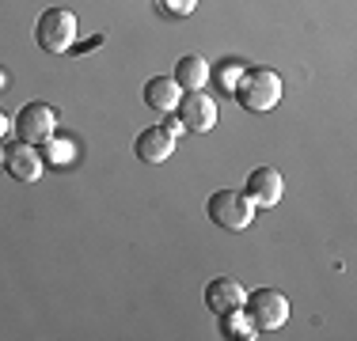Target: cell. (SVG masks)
<instances>
[{
	"label": "cell",
	"mask_w": 357,
	"mask_h": 341,
	"mask_svg": "<svg viewBox=\"0 0 357 341\" xmlns=\"http://www.w3.org/2000/svg\"><path fill=\"white\" fill-rule=\"evenodd\" d=\"M4 84H8V72H4V68H0V88H4Z\"/></svg>",
	"instance_id": "cell-20"
},
{
	"label": "cell",
	"mask_w": 357,
	"mask_h": 341,
	"mask_svg": "<svg viewBox=\"0 0 357 341\" xmlns=\"http://www.w3.org/2000/svg\"><path fill=\"white\" fill-rule=\"evenodd\" d=\"M220 330H225L228 338H243V341H255V338H259V326L251 322V315L243 311V307L220 315Z\"/></svg>",
	"instance_id": "cell-13"
},
{
	"label": "cell",
	"mask_w": 357,
	"mask_h": 341,
	"mask_svg": "<svg viewBox=\"0 0 357 341\" xmlns=\"http://www.w3.org/2000/svg\"><path fill=\"white\" fill-rule=\"evenodd\" d=\"M178 99H183V88L175 84V76H152L144 84V102L152 110H160V114H172L178 106Z\"/></svg>",
	"instance_id": "cell-11"
},
{
	"label": "cell",
	"mask_w": 357,
	"mask_h": 341,
	"mask_svg": "<svg viewBox=\"0 0 357 341\" xmlns=\"http://www.w3.org/2000/svg\"><path fill=\"white\" fill-rule=\"evenodd\" d=\"M243 303H248V292H243L240 280H232V277L209 280V288H206V307H209L213 315H228V311H236V307H243Z\"/></svg>",
	"instance_id": "cell-9"
},
{
	"label": "cell",
	"mask_w": 357,
	"mask_h": 341,
	"mask_svg": "<svg viewBox=\"0 0 357 341\" xmlns=\"http://www.w3.org/2000/svg\"><path fill=\"white\" fill-rule=\"evenodd\" d=\"M206 212H209L213 224L225 228V232H243L255 220V201L243 190H217L213 198H209Z\"/></svg>",
	"instance_id": "cell-2"
},
{
	"label": "cell",
	"mask_w": 357,
	"mask_h": 341,
	"mask_svg": "<svg viewBox=\"0 0 357 341\" xmlns=\"http://www.w3.org/2000/svg\"><path fill=\"white\" fill-rule=\"evenodd\" d=\"M42 159H46V164H54V167H65V164H73V159H76V144L54 133L46 144H42Z\"/></svg>",
	"instance_id": "cell-14"
},
{
	"label": "cell",
	"mask_w": 357,
	"mask_h": 341,
	"mask_svg": "<svg viewBox=\"0 0 357 341\" xmlns=\"http://www.w3.org/2000/svg\"><path fill=\"white\" fill-rule=\"evenodd\" d=\"M0 164H4V148H0Z\"/></svg>",
	"instance_id": "cell-21"
},
{
	"label": "cell",
	"mask_w": 357,
	"mask_h": 341,
	"mask_svg": "<svg viewBox=\"0 0 357 341\" xmlns=\"http://www.w3.org/2000/svg\"><path fill=\"white\" fill-rule=\"evenodd\" d=\"M282 193H285V178L278 175L274 167L251 170V178H248V198L255 201V209H274V205L282 201Z\"/></svg>",
	"instance_id": "cell-8"
},
{
	"label": "cell",
	"mask_w": 357,
	"mask_h": 341,
	"mask_svg": "<svg viewBox=\"0 0 357 341\" xmlns=\"http://www.w3.org/2000/svg\"><path fill=\"white\" fill-rule=\"evenodd\" d=\"M96 46H103V34H91V38H84V42H73L76 54H88V49H96Z\"/></svg>",
	"instance_id": "cell-17"
},
{
	"label": "cell",
	"mask_w": 357,
	"mask_h": 341,
	"mask_svg": "<svg viewBox=\"0 0 357 341\" xmlns=\"http://www.w3.org/2000/svg\"><path fill=\"white\" fill-rule=\"evenodd\" d=\"M209 76H217L220 91H236V84H240V76H243V61H225L217 72H209Z\"/></svg>",
	"instance_id": "cell-15"
},
{
	"label": "cell",
	"mask_w": 357,
	"mask_h": 341,
	"mask_svg": "<svg viewBox=\"0 0 357 341\" xmlns=\"http://www.w3.org/2000/svg\"><path fill=\"white\" fill-rule=\"evenodd\" d=\"M15 133H20L23 144L42 148V144L57 133V110L50 106V102H27V106L20 110V118H15Z\"/></svg>",
	"instance_id": "cell-5"
},
{
	"label": "cell",
	"mask_w": 357,
	"mask_h": 341,
	"mask_svg": "<svg viewBox=\"0 0 357 341\" xmlns=\"http://www.w3.org/2000/svg\"><path fill=\"white\" fill-rule=\"evenodd\" d=\"M175 152V136L164 129V125H152L137 136V159L141 164H164Z\"/></svg>",
	"instance_id": "cell-10"
},
{
	"label": "cell",
	"mask_w": 357,
	"mask_h": 341,
	"mask_svg": "<svg viewBox=\"0 0 357 341\" xmlns=\"http://www.w3.org/2000/svg\"><path fill=\"white\" fill-rule=\"evenodd\" d=\"M164 15H190L198 8V0H156Z\"/></svg>",
	"instance_id": "cell-16"
},
{
	"label": "cell",
	"mask_w": 357,
	"mask_h": 341,
	"mask_svg": "<svg viewBox=\"0 0 357 341\" xmlns=\"http://www.w3.org/2000/svg\"><path fill=\"white\" fill-rule=\"evenodd\" d=\"M8 129H12V118H8L4 110H0V141H4V133H8Z\"/></svg>",
	"instance_id": "cell-19"
},
{
	"label": "cell",
	"mask_w": 357,
	"mask_h": 341,
	"mask_svg": "<svg viewBox=\"0 0 357 341\" xmlns=\"http://www.w3.org/2000/svg\"><path fill=\"white\" fill-rule=\"evenodd\" d=\"M282 76L274 72V68H243L240 84H236V102H240L243 110H251V114H266V110H274L278 102H282Z\"/></svg>",
	"instance_id": "cell-1"
},
{
	"label": "cell",
	"mask_w": 357,
	"mask_h": 341,
	"mask_svg": "<svg viewBox=\"0 0 357 341\" xmlns=\"http://www.w3.org/2000/svg\"><path fill=\"white\" fill-rule=\"evenodd\" d=\"M35 38H38V46L46 49V54H54V57L69 54L73 42H76V15L69 12V8H46L42 19H38Z\"/></svg>",
	"instance_id": "cell-3"
},
{
	"label": "cell",
	"mask_w": 357,
	"mask_h": 341,
	"mask_svg": "<svg viewBox=\"0 0 357 341\" xmlns=\"http://www.w3.org/2000/svg\"><path fill=\"white\" fill-rule=\"evenodd\" d=\"M178 110H183V125L190 133H209L217 125V102L213 95H206V91H186L183 99H178Z\"/></svg>",
	"instance_id": "cell-6"
},
{
	"label": "cell",
	"mask_w": 357,
	"mask_h": 341,
	"mask_svg": "<svg viewBox=\"0 0 357 341\" xmlns=\"http://www.w3.org/2000/svg\"><path fill=\"white\" fill-rule=\"evenodd\" d=\"M4 170L12 178H20V182H38V175H42V152L35 148V144L15 141L12 148H4Z\"/></svg>",
	"instance_id": "cell-7"
},
{
	"label": "cell",
	"mask_w": 357,
	"mask_h": 341,
	"mask_svg": "<svg viewBox=\"0 0 357 341\" xmlns=\"http://www.w3.org/2000/svg\"><path fill=\"white\" fill-rule=\"evenodd\" d=\"M164 129L172 133V136H178V133L186 129V125H183V118H167V122H164Z\"/></svg>",
	"instance_id": "cell-18"
},
{
	"label": "cell",
	"mask_w": 357,
	"mask_h": 341,
	"mask_svg": "<svg viewBox=\"0 0 357 341\" xmlns=\"http://www.w3.org/2000/svg\"><path fill=\"white\" fill-rule=\"evenodd\" d=\"M243 311L251 315V322L259 326V334H270V330H282L289 322V300L274 288H259V292H248V303Z\"/></svg>",
	"instance_id": "cell-4"
},
{
	"label": "cell",
	"mask_w": 357,
	"mask_h": 341,
	"mask_svg": "<svg viewBox=\"0 0 357 341\" xmlns=\"http://www.w3.org/2000/svg\"><path fill=\"white\" fill-rule=\"evenodd\" d=\"M209 72H213V68H209V61L198 54H186L175 61V84L183 91H202L209 84Z\"/></svg>",
	"instance_id": "cell-12"
}]
</instances>
